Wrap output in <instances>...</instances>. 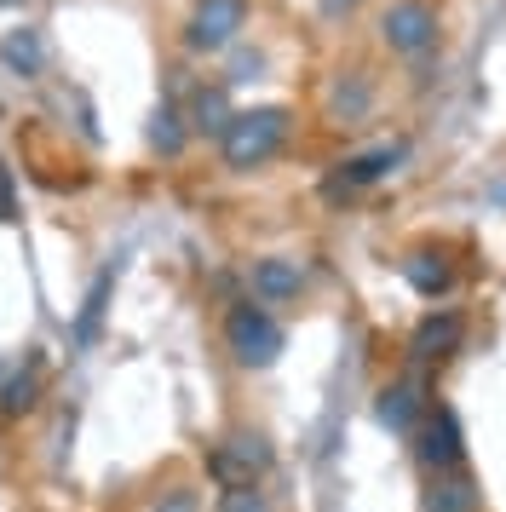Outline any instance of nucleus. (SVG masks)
Returning a JSON list of instances; mask_svg holds the SVG:
<instances>
[{
    "label": "nucleus",
    "instance_id": "nucleus-1",
    "mask_svg": "<svg viewBox=\"0 0 506 512\" xmlns=\"http://www.w3.org/2000/svg\"><path fill=\"white\" fill-rule=\"evenodd\" d=\"M282 139H288V110H282V104L236 110V116H230V127L219 133V156H225V167L248 173V167L271 162L276 150H282Z\"/></svg>",
    "mask_w": 506,
    "mask_h": 512
},
{
    "label": "nucleus",
    "instance_id": "nucleus-8",
    "mask_svg": "<svg viewBox=\"0 0 506 512\" xmlns=\"http://www.w3.org/2000/svg\"><path fill=\"white\" fill-rule=\"evenodd\" d=\"M460 346V317L455 311H443V317H426V323L414 328V357L426 363V357H449Z\"/></svg>",
    "mask_w": 506,
    "mask_h": 512
},
{
    "label": "nucleus",
    "instance_id": "nucleus-13",
    "mask_svg": "<svg viewBox=\"0 0 506 512\" xmlns=\"http://www.w3.org/2000/svg\"><path fill=\"white\" fill-rule=\"evenodd\" d=\"M409 282L420 288V294H426V300H437V294H449V282H455V271H449L443 259L432 265V254H414V259H409Z\"/></svg>",
    "mask_w": 506,
    "mask_h": 512
},
{
    "label": "nucleus",
    "instance_id": "nucleus-9",
    "mask_svg": "<svg viewBox=\"0 0 506 512\" xmlns=\"http://www.w3.org/2000/svg\"><path fill=\"white\" fill-rule=\"evenodd\" d=\"M426 512H478V489L460 472H437V484L426 489Z\"/></svg>",
    "mask_w": 506,
    "mask_h": 512
},
{
    "label": "nucleus",
    "instance_id": "nucleus-3",
    "mask_svg": "<svg viewBox=\"0 0 506 512\" xmlns=\"http://www.w3.org/2000/svg\"><path fill=\"white\" fill-rule=\"evenodd\" d=\"M380 41L403 58H420V52L437 47V6L432 0H391L380 12Z\"/></svg>",
    "mask_w": 506,
    "mask_h": 512
},
{
    "label": "nucleus",
    "instance_id": "nucleus-6",
    "mask_svg": "<svg viewBox=\"0 0 506 512\" xmlns=\"http://www.w3.org/2000/svg\"><path fill=\"white\" fill-rule=\"evenodd\" d=\"M299 288H305V277H299L294 259H253V300L282 305L299 300Z\"/></svg>",
    "mask_w": 506,
    "mask_h": 512
},
{
    "label": "nucleus",
    "instance_id": "nucleus-5",
    "mask_svg": "<svg viewBox=\"0 0 506 512\" xmlns=\"http://www.w3.org/2000/svg\"><path fill=\"white\" fill-rule=\"evenodd\" d=\"M420 461L432 472H455L460 466V420L455 409H426V426H420Z\"/></svg>",
    "mask_w": 506,
    "mask_h": 512
},
{
    "label": "nucleus",
    "instance_id": "nucleus-19",
    "mask_svg": "<svg viewBox=\"0 0 506 512\" xmlns=\"http://www.w3.org/2000/svg\"><path fill=\"white\" fill-rule=\"evenodd\" d=\"M0 219H12V173L0 167Z\"/></svg>",
    "mask_w": 506,
    "mask_h": 512
},
{
    "label": "nucleus",
    "instance_id": "nucleus-10",
    "mask_svg": "<svg viewBox=\"0 0 506 512\" xmlns=\"http://www.w3.org/2000/svg\"><path fill=\"white\" fill-rule=\"evenodd\" d=\"M41 403V357H29V369H18L0 386V415H29Z\"/></svg>",
    "mask_w": 506,
    "mask_h": 512
},
{
    "label": "nucleus",
    "instance_id": "nucleus-18",
    "mask_svg": "<svg viewBox=\"0 0 506 512\" xmlns=\"http://www.w3.org/2000/svg\"><path fill=\"white\" fill-rule=\"evenodd\" d=\"M156 512H196V495H190V489H173V495H167Z\"/></svg>",
    "mask_w": 506,
    "mask_h": 512
},
{
    "label": "nucleus",
    "instance_id": "nucleus-17",
    "mask_svg": "<svg viewBox=\"0 0 506 512\" xmlns=\"http://www.w3.org/2000/svg\"><path fill=\"white\" fill-rule=\"evenodd\" d=\"M110 282L115 277H98L87 294V311H81V340H92V328H98V311H104V300H110Z\"/></svg>",
    "mask_w": 506,
    "mask_h": 512
},
{
    "label": "nucleus",
    "instance_id": "nucleus-16",
    "mask_svg": "<svg viewBox=\"0 0 506 512\" xmlns=\"http://www.w3.org/2000/svg\"><path fill=\"white\" fill-rule=\"evenodd\" d=\"M213 512H271V501H265V489H253V484H230Z\"/></svg>",
    "mask_w": 506,
    "mask_h": 512
},
{
    "label": "nucleus",
    "instance_id": "nucleus-2",
    "mask_svg": "<svg viewBox=\"0 0 506 512\" xmlns=\"http://www.w3.org/2000/svg\"><path fill=\"white\" fill-rule=\"evenodd\" d=\"M225 346L236 363H248V369H265L276 363V351H282V323L271 317V305L265 300H236L225 311Z\"/></svg>",
    "mask_w": 506,
    "mask_h": 512
},
{
    "label": "nucleus",
    "instance_id": "nucleus-12",
    "mask_svg": "<svg viewBox=\"0 0 506 512\" xmlns=\"http://www.w3.org/2000/svg\"><path fill=\"white\" fill-rule=\"evenodd\" d=\"M190 116H196V121H190L196 133H225L236 110H230L225 87H202V93H196V110H190Z\"/></svg>",
    "mask_w": 506,
    "mask_h": 512
},
{
    "label": "nucleus",
    "instance_id": "nucleus-15",
    "mask_svg": "<svg viewBox=\"0 0 506 512\" xmlns=\"http://www.w3.org/2000/svg\"><path fill=\"white\" fill-rule=\"evenodd\" d=\"M179 110H161V116H156V127H150V144H156V150H161V156H179V150H184V127H179Z\"/></svg>",
    "mask_w": 506,
    "mask_h": 512
},
{
    "label": "nucleus",
    "instance_id": "nucleus-11",
    "mask_svg": "<svg viewBox=\"0 0 506 512\" xmlns=\"http://www.w3.org/2000/svg\"><path fill=\"white\" fill-rule=\"evenodd\" d=\"M41 35H35V29H12V35H6V41H0V64H6V70L12 75H41Z\"/></svg>",
    "mask_w": 506,
    "mask_h": 512
},
{
    "label": "nucleus",
    "instance_id": "nucleus-21",
    "mask_svg": "<svg viewBox=\"0 0 506 512\" xmlns=\"http://www.w3.org/2000/svg\"><path fill=\"white\" fill-rule=\"evenodd\" d=\"M345 6H351V0H345Z\"/></svg>",
    "mask_w": 506,
    "mask_h": 512
},
{
    "label": "nucleus",
    "instance_id": "nucleus-7",
    "mask_svg": "<svg viewBox=\"0 0 506 512\" xmlns=\"http://www.w3.org/2000/svg\"><path fill=\"white\" fill-rule=\"evenodd\" d=\"M420 415H426V397H420L414 380H391L386 392H380V426H391V432H414Z\"/></svg>",
    "mask_w": 506,
    "mask_h": 512
},
{
    "label": "nucleus",
    "instance_id": "nucleus-20",
    "mask_svg": "<svg viewBox=\"0 0 506 512\" xmlns=\"http://www.w3.org/2000/svg\"><path fill=\"white\" fill-rule=\"evenodd\" d=\"M0 6H23V0H0Z\"/></svg>",
    "mask_w": 506,
    "mask_h": 512
},
{
    "label": "nucleus",
    "instance_id": "nucleus-14",
    "mask_svg": "<svg viewBox=\"0 0 506 512\" xmlns=\"http://www.w3.org/2000/svg\"><path fill=\"white\" fill-rule=\"evenodd\" d=\"M397 156H403V150H374V156H357V162L345 167V179H340V185H345V190L374 185V179H380V173H386V167L397 162Z\"/></svg>",
    "mask_w": 506,
    "mask_h": 512
},
{
    "label": "nucleus",
    "instance_id": "nucleus-4",
    "mask_svg": "<svg viewBox=\"0 0 506 512\" xmlns=\"http://www.w3.org/2000/svg\"><path fill=\"white\" fill-rule=\"evenodd\" d=\"M248 24V0H196L190 24H184V47L190 52H225Z\"/></svg>",
    "mask_w": 506,
    "mask_h": 512
}]
</instances>
